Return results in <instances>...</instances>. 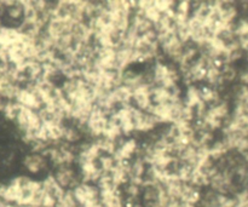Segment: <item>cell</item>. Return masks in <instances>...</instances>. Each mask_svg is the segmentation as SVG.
<instances>
[{
	"mask_svg": "<svg viewBox=\"0 0 248 207\" xmlns=\"http://www.w3.org/2000/svg\"><path fill=\"white\" fill-rule=\"evenodd\" d=\"M53 177L64 191H72L73 188L81 183L80 175L77 174V171L73 169V165H63V166L57 167Z\"/></svg>",
	"mask_w": 248,
	"mask_h": 207,
	"instance_id": "cell-1",
	"label": "cell"
},
{
	"mask_svg": "<svg viewBox=\"0 0 248 207\" xmlns=\"http://www.w3.org/2000/svg\"><path fill=\"white\" fill-rule=\"evenodd\" d=\"M47 158L44 157L39 153H31L24 157L23 166L26 167L27 171L31 172V175H36L39 172L47 169Z\"/></svg>",
	"mask_w": 248,
	"mask_h": 207,
	"instance_id": "cell-2",
	"label": "cell"
},
{
	"mask_svg": "<svg viewBox=\"0 0 248 207\" xmlns=\"http://www.w3.org/2000/svg\"><path fill=\"white\" fill-rule=\"evenodd\" d=\"M147 164L143 161L142 158L135 157L130 161V169H128V178H143L145 171H147Z\"/></svg>",
	"mask_w": 248,
	"mask_h": 207,
	"instance_id": "cell-3",
	"label": "cell"
},
{
	"mask_svg": "<svg viewBox=\"0 0 248 207\" xmlns=\"http://www.w3.org/2000/svg\"><path fill=\"white\" fill-rule=\"evenodd\" d=\"M183 102L186 107L195 108L201 102L200 87L196 86V85H189V86H186V96L183 97Z\"/></svg>",
	"mask_w": 248,
	"mask_h": 207,
	"instance_id": "cell-4",
	"label": "cell"
},
{
	"mask_svg": "<svg viewBox=\"0 0 248 207\" xmlns=\"http://www.w3.org/2000/svg\"><path fill=\"white\" fill-rule=\"evenodd\" d=\"M94 144L99 148L102 154H106V155H113L115 153V150L118 149V142H114V141L108 140L106 137H99L97 140L93 141Z\"/></svg>",
	"mask_w": 248,
	"mask_h": 207,
	"instance_id": "cell-5",
	"label": "cell"
},
{
	"mask_svg": "<svg viewBox=\"0 0 248 207\" xmlns=\"http://www.w3.org/2000/svg\"><path fill=\"white\" fill-rule=\"evenodd\" d=\"M98 166L102 172H110L115 166V160H114L113 155L102 154L98 159Z\"/></svg>",
	"mask_w": 248,
	"mask_h": 207,
	"instance_id": "cell-6",
	"label": "cell"
},
{
	"mask_svg": "<svg viewBox=\"0 0 248 207\" xmlns=\"http://www.w3.org/2000/svg\"><path fill=\"white\" fill-rule=\"evenodd\" d=\"M143 15H144L145 18H147L150 23L154 24V26L160 21V18H161L162 16V14H160V12L155 9L154 4H153L152 6L148 7L147 10H144V11H143Z\"/></svg>",
	"mask_w": 248,
	"mask_h": 207,
	"instance_id": "cell-7",
	"label": "cell"
},
{
	"mask_svg": "<svg viewBox=\"0 0 248 207\" xmlns=\"http://www.w3.org/2000/svg\"><path fill=\"white\" fill-rule=\"evenodd\" d=\"M174 11L177 14L184 15V16H190L191 15V1H179L174 6Z\"/></svg>",
	"mask_w": 248,
	"mask_h": 207,
	"instance_id": "cell-8",
	"label": "cell"
},
{
	"mask_svg": "<svg viewBox=\"0 0 248 207\" xmlns=\"http://www.w3.org/2000/svg\"><path fill=\"white\" fill-rule=\"evenodd\" d=\"M174 4H176V2L171 1V0H164V1L160 0V1H154L155 9H156L160 14H165V12L169 11V10L174 9V6H176Z\"/></svg>",
	"mask_w": 248,
	"mask_h": 207,
	"instance_id": "cell-9",
	"label": "cell"
}]
</instances>
